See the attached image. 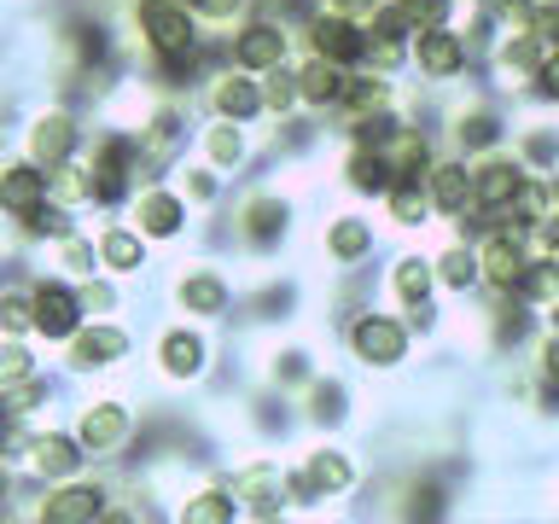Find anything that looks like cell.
Instances as JSON below:
<instances>
[{
  "label": "cell",
  "instance_id": "26",
  "mask_svg": "<svg viewBox=\"0 0 559 524\" xmlns=\"http://www.w3.org/2000/svg\"><path fill=\"white\" fill-rule=\"evenodd\" d=\"M280 222H286V210H280L274 199H257L251 210H245V234H251L257 245H269L280 234Z\"/></svg>",
  "mask_w": 559,
  "mask_h": 524
},
{
  "label": "cell",
  "instance_id": "34",
  "mask_svg": "<svg viewBox=\"0 0 559 524\" xmlns=\"http://www.w3.org/2000/svg\"><path fill=\"white\" fill-rule=\"evenodd\" d=\"M461 140L466 146H489V140H496V122L489 117H461Z\"/></svg>",
  "mask_w": 559,
  "mask_h": 524
},
{
  "label": "cell",
  "instance_id": "25",
  "mask_svg": "<svg viewBox=\"0 0 559 524\" xmlns=\"http://www.w3.org/2000/svg\"><path fill=\"white\" fill-rule=\"evenodd\" d=\"M396 291L408 297V303H426V291H431V262L402 257V262H396Z\"/></svg>",
  "mask_w": 559,
  "mask_h": 524
},
{
  "label": "cell",
  "instance_id": "18",
  "mask_svg": "<svg viewBox=\"0 0 559 524\" xmlns=\"http://www.w3.org/2000/svg\"><path fill=\"white\" fill-rule=\"evenodd\" d=\"M181 303H187L192 314H222V309H227V286H222V274H210V269L187 274V279H181Z\"/></svg>",
  "mask_w": 559,
  "mask_h": 524
},
{
  "label": "cell",
  "instance_id": "33",
  "mask_svg": "<svg viewBox=\"0 0 559 524\" xmlns=\"http://www.w3.org/2000/svg\"><path fill=\"white\" fill-rule=\"evenodd\" d=\"M297 76H280V70H274V76H269V87H262V105H274V111H280V105H292L297 99V87H292Z\"/></svg>",
  "mask_w": 559,
  "mask_h": 524
},
{
  "label": "cell",
  "instance_id": "29",
  "mask_svg": "<svg viewBox=\"0 0 559 524\" xmlns=\"http://www.w3.org/2000/svg\"><path fill=\"white\" fill-rule=\"evenodd\" d=\"M437 269H443V279H449V286H472V279H478V257H472V251H449L443 262H437Z\"/></svg>",
  "mask_w": 559,
  "mask_h": 524
},
{
  "label": "cell",
  "instance_id": "4",
  "mask_svg": "<svg viewBox=\"0 0 559 524\" xmlns=\"http://www.w3.org/2000/svg\"><path fill=\"white\" fill-rule=\"evenodd\" d=\"M52 192V175H41V164H12L0 169V210H17V216H29V210H41Z\"/></svg>",
  "mask_w": 559,
  "mask_h": 524
},
{
  "label": "cell",
  "instance_id": "24",
  "mask_svg": "<svg viewBox=\"0 0 559 524\" xmlns=\"http://www.w3.org/2000/svg\"><path fill=\"white\" fill-rule=\"evenodd\" d=\"M326 245H332V257H338V262H356L367 245H373V234H367L356 216H344L338 227H332V239H326Z\"/></svg>",
  "mask_w": 559,
  "mask_h": 524
},
{
  "label": "cell",
  "instance_id": "6",
  "mask_svg": "<svg viewBox=\"0 0 559 524\" xmlns=\"http://www.w3.org/2000/svg\"><path fill=\"white\" fill-rule=\"evenodd\" d=\"M349 344H356V356H361V361H379V367L402 361V349H408L402 326H396V321H384V314H361L356 332H349Z\"/></svg>",
  "mask_w": 559,
  "mask_h": 524
},
{
  "label": "cell",
  "instance_id": "10",
  "mask_svg": "<svg viewBox=\"0 0 559 524\" xmlns=\"http://www.w3.org/2000/svg\"><path fill=\"white\" fill-rule=\"evenodd\" d=\"M309 35H314V52H321V59H338V64L361 59V35H356V24H349L344 12H332V17H314V24H309Z\"/></svg>",
  "mask_w": 559,
  "mask_h": 524
},
{
  "label": "cell",
  "instance_id": "11",
  "mask_svg": "<svg viewBox=\"0 0 559 524\" xmlns=\"http://www.w3.org/2000/svg\"><path fill=\"white\" fill-rule=\"evenodd\" d=\"M29 466L41 472V478H70V472L82 466V437H35Z\"/></svg>",
  "mask_w": 559,
  "mask_h": 524
},
{
  "label": "cell",
  "instance_id": "37",
  "mask_svg": "<svg viewBox=\"0 0 559 524\" xmlns=\"http://www.w3.org/2000/svg\"><path fill=\"white\" fill-rule=\"evenodd\" d=\"M542 367H548V379H559V338H554L548 349H542Z\"/></svg>",
  "mask_w": 559,
  "mask_h": 524
},
{
  "label": "cell",
  "instance_id": "16",
  "mask_svg": "<svg viewBox=\"0 0 559 524\" xmlns=\"http://www.w3.org/2000/svg\"><path fill=\"white\" fill-rule=\"evenodd\" d=\"M99 513H105V489H94V484L59 489V496L41 507V519H99Z\"/></svg>",
  "mask_w": 559,
  "mask_h": 524
},
{
  "label": "cell",
  "instance_id": "9",
  "mask_svg": "<svg viewBox=\"0 0 559 524\" xmlns=\"http://www.w3.org/2000/svg\"><path fill=\"white\" fill-rule=\"evenodd\" d=\"M280 59H286V35H280L274 24L239 29V41H234V64L239 70H280Z\"/></svg>",
  "mask_w": 559,
  "mask_h": 524
},
{
  "label": "cell",
  "instance_id": "30",
  "mask_svg": "<svg viewBox=\"0 0 559 524\" xmlns=\"http://www.w3.org/2000/svg\"><path fill=\"white\" fill-rule=\"evenodd\" d=\"M309 472H314V484H321V489H344L349 484V466L338 461V454H314Z\"/></svg>",
  "mask_w": 559,
  "mask_h": 524
},
{
  "label": "cell",
  "instance_id": "14",
  "mask_svg": "<svg viewBox=\"0 0 559 524\" xmlns=\"http://www.w3.org/2000/svg\"><path fill=\"white\" fill-rule=\"evenodd\" d=\"M344 70H338V59H321V52H314V64L304 70V76H297V94H304L309 105H332V99H344Z\"/></svg>",
  "mask_w": 559,
  "mask_h": 524
},
{
  "label": "cell",
  "instance_id": "15",
  "mask_svg": "<svg viewBox=\"0 0 559 524\" xmlns=\"http://www.w3.org/2000/svg\"><path fill=\"white\" fill-rule=\"evenodd\" d=\"M129 338L117 326H94V332H76V349H70V367H105L111 356H122Z\"/></svg>",
  "mask_w": 559,
  "mask_h": 524
},
{
  "label": "cell",
  "instance_id": "1",
  "mask_svg": "<svg viewBox=\"0 0 559 524\" xmlns=\"http://www.w3.org/2000/svg\"><path fill=\"white\" fill-rule=\"evenodd\" d=\"M134 24L146 29L157 59H187L192 52V17L175 0H134Z\"/></svg>",
  "mask_w": 559,
  "mask_h": 524
},
{
  "label": "cell",
  "instance_id": "2",
  "mask_svg": "<svg viewBox=\"0 0 559 524\" xmlns=\"http://www.w3.org/2000/svg\"><path fill=\"white\" fill-rule=\"evenodd\" d=\"M35 332L41 338H76L82 332V297L70 291V286H59V279H47V286H35Z\"/></svg>",
  "mask_w": 559,
  "mask_h": 524
},
{
  "label": "cell",
  "instance_id": "19",
  "mask_svg": "<svg viewBox=\"0 0 559 524\" xmlns=\"http://www.w3.org/2000/svg\"><path fill=\"white\" fill-rule=\"evenodd\" d=\"M431 199H437V210H443V216H461L466 199H472V175H466L461 164L431 169Z\"/></svg>",
  "mask_w": 559,
  "mask_h": 524
},
{
  "label": "cell",
  "instance_id": "17",
  "mask_svg": "<svg viewBox=\"0 0 559 524\" xmlns=\"http://www.w3.org/2000/svg\"><path fill=\"white\" fill-rule=\"evenodd\" d=\"M157 356H164V373L169 379H192L204 367V344L192 338V332H169V338L157 344Z\"/></svg>",
  "mask_w": 559,
  "mask_h": 524
},
{
  "label": "cell",
  "instance_id": "27",
  "mask_svg": "<svg viewBox=\"0 0 559 524\" xmlns=\"http://www.w3.org/2000/svg\"><path fill=\"white\" fill-rule=\"evenodd\" d=\"M29 373H35L29 349L17 344V338H7V344H0V391H12V384H24Z\"/></svg>",
  "mask_w": 559,
  "mask_h": 524
},
{
  "label": "cell",
  "instance_id": "7",
  "mask_svg": "<svg viewBox=\"0 0 559 524\" xmlns=\"http://www.w3.org/2000/svg\"><path fill=\"white\" fill-rule=\"evenodd\" d=\"M76 437H82V449H117L122 437H129V414H122V402H87L82 419H76Z\"/></svg>",
  "mask_w": 559,
  "mask_h": 524
},
{
  "label": "cell",
  "instance_id": "28",
  "mask_svg": "<svg viewBox=\"0 0 559 524\" xmlns=\"http://www.w3.org/2000/svg\"><path fill=\"white\" fill-rule=\"evenodd\" d=\"M234 513H239V507L227 501L222 489H204V496H192V501H187V519H234Z\"/></svg>",
  "mask_w": 559,
  "mask_h": 524
},
{
  "label": "cell",
  "instance_id": "8",
  "mask_svg": "<svg viewBox=\"0 0 559 524\" xmlns=\"http://www.w3.org/2000/svg\"><path fill=\"white\" fill-rule=\"evenodd\" d=\"M181 222H187L181 192H140V199H134V227L146 239H175V234H181Z\"/></svg>",
  "mask_w": 559,
  "mask_h": 524
},
{
  "label": "cell",
  "instance_id": "36",
  "mask_svg": "<svg viewBox=\"0 0 559 524\" xmlns=\"http://www.w3.org/2000/svg\"><path fill=\"white\" fill-rule=\"evenodd\" d=\"M326 7H332V12H344V17H349V12H367V7H373V0H326Z\"/></svg>",
  "mask_w": 559,
  "mask_h": 524
},
{
  "label": "cell",
  "instance_id": "20",
  "mask_svg": "<svg viewBox=\"0 0 559 524\" xmlns=\"http://www.w3.org/2000/svg\"><path fill=\"white\" fill-rule=\"evenodd\" d=\"M99 262L111 274H134L140 269V227L129 234V227H111V234L99 239Z\"/></svg>",
  "mask_w": 559,
  "mask_h": 524
},
{
  "label": "cell",
  "instance_id": "38",
  "mask_svg": "<svg viewBox=\"0 0 559 524\" xmlns=\"http://www.w3.org/2000/svg\"><path fill=\"white\" fill-rule=\"evenodd\" d=\"M199 7H204V12H216V17H222V12H234V7H239V0H199Z\"/></svg>",
  "mask_w": 559,
  "mask_h": 524
},
{
  "label": "cell",
  "instance_id": "5",
  "mask_svg": "<svg viewBox=\"0 0 559 524\" xmlns=\"http://www.w3.org/2000/svg\"><path fill=\"white\" fill-rule=\"evenodd\" d=\"M70 152H76V122H70L64 111L35 117V129H29V157H35V164H41V169H64Z\"/></svg>",
  "mask_w": 559,
  "mask_h": 524
},
{
  "label": "cell",
  "instance_id": "12",
  "mask_svg": "<svg viewBox=\"0 0 559 524\" xmlns=\"http://www.w3.org/2000/svg\"><path fill=\"white\" fill-rule=\"evenodd\" d=\"M519 187H524V169L507 164V157H489V164L472 175V199H484V204H513Z\"/></svg>",
  "mask_w": 559,
  "mask_h": 524
},
{
  "label": "cell",
  "instance_id": "3",
  "mask_svg": "<svg viewBox=\"0 0 559 524\" xmlns=\"http://www.w3.org/2000/svg\"><path fill=\"white\" fill-rule=\"evenodd\" d=\"M414 59H419V70H426V76L449 82L454 70H466V41H461L454 29H443V24L414 29Z\"/></svg>",
  "mask_w": 559,
  "mask_h": 524
},
{
  "label": "cell",
  "instance_id": "32",
  "mask_svg": "<svg viewBox=\"0 0 559 524\" xmlns=\"http://www.w3.org/2000/svg\"><path fill=\"white\" fill-rule=\"evenodd\" d=\"M210 157H216V164H234V157H239V134L227 129V122H222V129H210Z\"/></svg>",
  "mask_w": 559,
  "mask_h": 524
},
{
  "label": "cell",
  "instance_id": "21",
  "mask_svg": "<svg viewBox=\"0 0 559 524\" xmlns=\"http://www.w3.org/2000/svg\"><path fill=\"white\" fill-rule=\"evenodd\" d=\"M257 105H262V94H257L245 76H222V87H216V111H222V117L245 122V117H257Z\"/></svg>",
  "mask_w": 559,
  "mask_h": 524
},
{
  "label": "cell",
  "instance_id": "31",
  "mask_svg": "<svg viewBox=\"0 0 559 524\" xmlns=\"http://www.w3.org/2000/svg\"><path fill=\"white\" fill-rule=\"evenodd\" d=\"M443 12H449V0H402V17H408V24L419 29V24H443Z\"/></svg>",
  "mask_w": 559,
  "mask_h": 524
},
{
  "label": "cell",
  "instance_id": "35",
  "mask_svg": "<svg viewBox=\"0 0 559 524\" xmlns=\"http://www.w3.org/2000/svg\"><path fill=\"white\" fill-rule=\"evenodd\" d=\"M542 94H548V99H559V52H554L548 64H542Z\"/></svg>",
  "mask_w": 559,
  "mask_h": 524
},
{
  "label": "cell",
  "instance_id": "40",
  "mask_svg": "<svg viewBox=\"0 0 559 524\" xmlns=\"http://www.w3.org/2000/svg\"><path fill=\"white\" fill-rule=\"evenodd\" d=\"M0 291H7V279H0Z\"/></svg>",
  "mask_w": 559,
  "mask_h": 524
},
{
  "label": "cell",
  "instance_id": "13",
  "mask_svg": "<svg viewBox=\"0 0 559 524\" xmlns=\"http://www.w3.org/2000/svg\"><path fill=\"white\" fill-rule=\"evenodd\" d=\"M478 269L496 279V286H519L524 279V269H531V262H524V251H519V239L513 234H496L484 245V257H478Z\"/></svg>",
  "mask_w": 559,
  "mask_h": 524
},
{
  "label": "cell",
  "instance_id": "39",
  "mask_svg": "<svg viewBox=\"0 0 559 524\" xmlns=\"http://www.w3.org/2000/svg\"><path fill=\"white\" fill-rule=\"evenodd\" d=\"M0 501H7V472H0Z\"/></svg>",
  "mask_w": 559,
  "mask_h": 524
},
{
  "label": "cell",
  "instance_id": "22",
  "mask_svg": "<svg viewBox=\"0 0 559 524\" xmlns=\"http://www.w3.org/2000/svg\"><path fill=\"white\" fill-rule=\"evenodd\" d=\"M391 164H384V157L379 152H356V157H349V181H356L361 192H391L396 181H391Z\"/></svg>",
  "mask_w": 559,
  "mask_h": 524
},
{
  "label": "cell",
  "instance_id": "23",
  "mask_svg": "<svg viewBox=\"0 0 559 524\" xmlns=\"http://www.w3.org/2000/svg\"><path fill=\"white\" fill-rule=\"evenodd\" d=\"M29 326H35V291H0V332L17 338Z\"/></svg>",
  "mask_w": 559,
  "mask_h": 524
}]
</instances>
